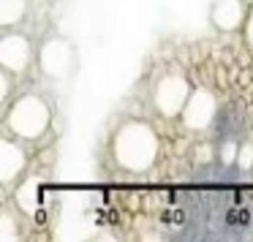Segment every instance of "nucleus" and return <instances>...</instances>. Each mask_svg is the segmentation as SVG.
Masks as SVG:
<instances>
[{
    "instance_id": "1",
    "label": "nucleus",
    "mask_w": 253,
    "mask_h": 242,
    "mask_svg": "<svg viewBox=\"0 0 253 242\" xmlns=\"http://www.w3.org/2000/svg\"><path fill=\"white\" fill-rule=\"evenodd\" d=\"M109 153H112V161L117 163V169L128 171V174H144L158 163L161 139L150 122L128 120L112 133Z\"/></svg>"
},
{
    "instance_id": "2",
    "label": "nucleus",
    "mask_w": 253,
    "mask_h": 242,
    "mask_svg": "<svg viewBox=\"0 0 253 242\" xmlns=\"http://www.w3.org/2000/svg\"><path fill=\"white\" fill-rule=\"evenodd\" d=\"M52 125V104L36 90L17 93V98L3 109V131L22 142H39Z\"/></svg>"
},
{
    "instance_id": "3",
    "label": "nucleus",
    "mask_w": 253,
    "mask_h": 242,
    "mask_svg": "<svg viewBox=\"0 0 253 242\" xmlns=\"http://www.w3.org/2000/svg\"><path fill=\"white\" fill-rule=\"evenodd\" d=\"M191 82L182 71H166L150 87V104H153L155 115L164 120H180L182 109H185L188 98H191Z\"/></svg>"
},
{
    "instance_id": "4",
    "label": "nucleus",
    "mask_w": 253,
    "mask_h": 242,
    "mask_svg": "<svg viewBox=\"0 0 253 242\" xmlns=\"http://www.w3.org/2000/svg\"><path fill=\"white\" fill-rule=\"evenodd\" d=\"M218 112H220V101H218V93L212 87H193L191 98H188L185 109L180 115V122L185 131L210 133Z\"/></svg>"
},
{
    "instance_id": "5",
    "label": "nucleus",
    "mask_w": 253,
    "mask_h": 242,
    "mask_svg": "<svg viewBox=\"0 0 253 242\" xmlns=\"http://www.w3.org/2000/svg\"><path fill=\"white\" fill-rule=\"evenodd\" d=\"M33 57H36V49L28 33L14 28L3 30V36H0V68H6L17 77H25Z\"/></svg>"
},
{
    "instance_id": "6",
    "label": "nucleus",
    "mask_w": 253,
    "mask_h": 242,
    "mask_svg": "<svg viewBox=\"0 0 253 242\" xmlns=\"http://www.w3.org/2000/svg\"><path fill=\"white\" fill-rule=\"evenodd\" d=\"M28 142L11 136V133L3 131V139H0V185L3 191H11L17 182H22L25 171H28Z\"/></svg>"
},
{
    "instance_id": "7",
    "label": "nucleus",
    "mask_w": 253,
    "mask_h": 242,
    "mask_svg": "<svg viewBox=\"0 0 253 242\" xmlns=\"http://www.w3.org/2000/svg\"><path fill=\"white\" fill-rule=\"evenodd\" d=\"M245 131H248V117H245L242 104L226 101V104H220V112H218V117H215V122H212L207 136L212 139L215 144L218 142H242V139H245Z\"/></svg>"
},
{
    "instance_id": "8",
    "label": "nucleus",
    "mask_w": 253,
    "mask_h": 242,
    "mask_svg": "<svg viewBox=\"0 0 253 242\" xmlns=\"http://www.w3.org/2000/svg\"><path fill=\"white\" fill-rule=\"evenodd\" d=\"M39 68L49 79H66L74 68V52L66 39H49L41 44L39 52Z\"/></svg>"
},
{
    "instance_id": "9",
    "label": "nucleus",
    "mask_w": 253,
    "mask_h": 242,
    "mask_svg": "<svg viewBox=\"0 0 253 242\" xmlns=\"http://www.w3.org/2000/svg\"><path fill=\"white\" fill-rule=\"evenodd\" d=\"M248 11H251V3L248 0H212L210 6V25H212L218 33H242L248 22Z\"/></svg>"
},
{
    "instance_id": "10",
    "label": "nucleus",
    "mask_w": 253,
    "mask_h": 242,
    "mask_svg": "<svg viewBox=\"0 0 253 242\" xmlns=\"http://www.w3.org/2000/svg\"><path fill=\"white\" fill-rule=\"evenodd\" d=\"M28 17V0H0V28H17Z\"/></svg>"
},
{
    "instance_id": "11",
    "label": "nucleus",
    "mask_w": 253,
    "mask_h": 242,
    "mask_svg": "<svg viewBox=\"0 0 253 242\" xmlns=\"http://www.w3.org/2000/svg\"><path fill=\"white\" fill-rule=\"evenodd\" d=\"M17 74H11V71H6V68H0V101H3V109H6L8 104H11L14 98H17Z\"/></svg>"
},
{
    "instance_id": "12",
    "label": "nucleus",
    "mask_w": 253,
    "mask_h": 242,
    "mask_svg": "<svg viewBox=\"0 0 253 242\" xmlns=\"http://www.w3.org/2000/svg\"><path fill=\"white\" fill-rule=\"evenodd\" d=\"M237 171L240 174H253V139H242L240 153H237Z\"/></svg>"
},
{
    "instance_id": "13",
    "label": "nucleus",
    "mask_w": 253,
    "mask_h": 242,
    "mask_svg": "<svg viewBox=\"0 0 253 242\" xmlns=\"http://www.w3.org/2000/svg\"><path fill=\"white\" fill-rule=\"evenodd\" d=\"M17 237V229H14V215L11 209H3V218H0V240H14Z\"/></svg>"
},
{
    "instance_id": "14",
    "label": "nucleus",
    "mask_w": 253,
    "mask_h": 242,
    "mask_svg": "<svg viewBox=\"0 0 253 242\" xmlns=\"http://www.w3.org/2000/svg\"><path fill=\"white\" fill-rule=\"evenodd\" d=\"M242 39H245L248 49L253 52V3H251V11H248V22H245V28H242Z\"/></svg>"
}]
</instances>
